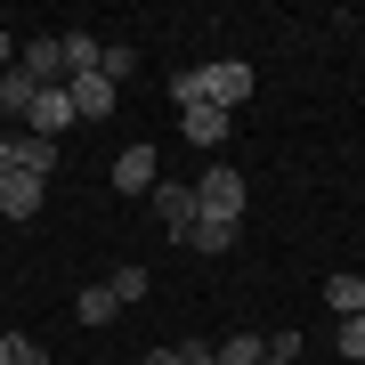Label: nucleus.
<instances>
[{"mask_svg": "<svg viewBox=\"0 0 365 365\" xmlns=\"http://www.w3.org/2000/svg\"><path fill=\"white\" fill-rule=\"evenodd\" d=\"M341 357H365V317H341Z\"/></svg>", "mask_w": 365, "mask_h": 365, "instance_id": "obj_19", "label": "nucleus"}, {"mask_svg": "<svg viewBox=\"0 0 365 365\" xmlns=\"http://www.w3.org/2000/svg\"><path fill=\"white\" fill-rule=\"evenodd\" d=\"M9 357H16V349H9V333H0V365H9Z\"/></svg>", "mask_w": 365, "mask_h": 365, "instance_id": "obj_26", "label": "nucleus"}, {"mask_svg": "<svg viewBox=\"0 0 365 365\" xmlns=\"http://www.w3.org/2000/svg\"><path fill=\"white\" fill-rule=\"evenodd\" d=\"M146 365H187V349H146Z\"/></svg>", "mask_w": 365, "mask_h": 365, "instance_id": "obj_21", "label": "nucleus"}, {"mask_svg": "<svg viewBox=\"0 0 365 365\" xmlns=\"http://www.w3.org/2000/svg\"><path fill=\"white\" fill-rule=\"evenodd\" d=\"M130 66H138V57H130V49H122V41H114V49H98V73H106V81H114V90H122V81H130Z\"/></svg>", "mask_w": 365, "mask_h": 365, "instance_id": "obj_18", "label": "nucleus"}, {"mask_svg": "<svg viewBox=\"0 0 365 365\" xmlns=\"http://www.w3.org/2000/svg\"><path fill=\"white\" fill-rule=\"evenodd\" d=\"M41 195H49V179H25V170H9V179H0V211H9V220H33Z\"/></svg>", "mask_w": 365, "mask_h": 365, "instance_id": "obj_8", "label": "nucleus"}, {"mask_svg": "<svg viewBox=\"0 0 365 365\" xmlns=\"http://www.w3.org/2000/svg\"><path fill=\"white\" fill-rule=\"evenodd\" d=\"M9 349H16L9 365H49V349H41V341H25V333H9Z\"/></svg>", "mask_w": 365, "mask_h": 365, "instance_id": "obj_20", "label": "nucleus"}, {"mask_svg": "<svg viewBox=\"0 0 365 365\" xmlns=\"http://www.w3.org/2000/svg\"><path fill=\"white\" fill-rule=\"evenodd\" d=\"M260 365H300V357H276V349H268V357H260Z\"/></svg>", "mask_w": 365, "mask_h": 365, "instance_id": "obj_25", "label": "nucleus"}, {"mask_svg": "<svg viewBox=\"0 0 365 365\" xmlns=\"http://www.w3.org/2000/svg\"><path fill=\"white\" fill-rule=\"evenodd\" d=\"M33 98H41V81H33L25 66L0 73V114H9V122H25V114H33Z\"/></svg>", "mask_w": 365, "mask_h": 365, "instance_id": "obj_11", "label": "nucleus"}, {"mask_svg": "<svg viewBox=\"0 0 365 365\" xmlns=\"http://www.w3.org/2000/svg\"><path fill=\"white\" fill-rule=\"evenodd\" d=\"M9 170H16V163H9V138H0V179H9Z\"/></svg>", "mask_w": 365, "mask_h": 365, "instance_id": "obj_24", "label": "nucleus"}, {"mask_svg": "<svg viewBox=\"0 0 365 365\" xmlns=\"http://www.w3.org/2000/svg\"><path fill=\"white\" fill-rule=\"evenodd\" d=\"M195 220H244V170L235 163H211L203 179H195Z\"/></svg>", "mask_w": 365, "mask_h": 365, "instance_id": "obj_2", "label": "nucleus"}, {"mask_svg": "<svg viewBox=\"0 0 365 365\" xmlns=\"http://www.w3.org/2000/svg\"><path fill=\"white\" fill-rule=\"evenodd\" d=\"M252 90H260V73H252L244 57H220V66H195V73L170 81V98H179V106H220V114H235Z\"/></svg>", "mask_w": 365, "mask_h": 365, "instance_id": "obj_1", "label": "nucleus"}, {"mask_svg": "<svg viewBox=\"0 0 365 365\" xmlns=\"http://www.w3.org/2000/svg\"><path fill=\"white\" fill-rule=\"evenodd\" d=\"M227 122H235V114H220V106H179L187 146H220V138H227Z\"/></svg>", "mask_w": 365, "mask_h": 365, "instance_id": "obj_9", "label": "nucleus"}, {"mask_svg": "<svg viewBox=\"0 0 365 365\" xmlns=\"http://www.w3.org/2000/svg\"><path fill=\"white\" fill-rule=\"evenodd\" d=\"M9 66H16V41H9V33H0V73H9Z\"/></svg>", "mask_w": 365, "mask_h": 365, "instance_id": "obj_22", "label": "nucleus"}, {"mask_svg": "<svg viewBox=\"0 0 365 365\" xmlns=\"http://www.w3.org/2000/svg\"><path fill=\"white\" fill-rule=\"evenodd\" d=\"M155 179H163L155 146H122V155H114V187H122V195H155Z\"/></svg>", "mask_w": 365, "mask_h": 365, "instance_id": "obj_6", "label": "nucleus"}, {"mask_svg": "<svg viewBox=\"0 0 365 365\" xmlns=\"http://www.w3.org/2000/svg\"><path fill=\"white\" fill-rule=\"evenodd\" d=\"M114 309H122V300L106 292V284H90V292L73 300V317H81V325H106V317H114Z\"/></svg>", "mask_w": 365, "mask_h": 365, "instance_id": "obj_16", "label": "nucleus"}, {"mask_svg": "<svg viewBox=\"0 0 365 365\" xmlns=\"http://www.w3.org/2000/svg\"><path fill=\"white\" fill-rule=\"evenodd\" d=\"M66 98H73V122H106V114L122 106V90H114L98 66H90V73H73V81H66Z\"/></svg>", "mask_w": 365, "mask_h": 365, "instance_id": "obj_3", "label": "nucleus"}, {"mask_svg": "<svg viewBox=\"0 0 365 365\" xmlns=\"http://www.w3.org/2000/svg\"><path fill=\"white\" fill-rule=\"evenodd\" d=\"M227 244H235L227 220H195V227H187V252H227Z\"/></svg>", "mask_w": 365, "mask_h": 365, "instance_id": "obj_15", "label": "nucleus"}, {"mask_svg": "<svg viewBox=\"0 0 365 365\" xmlns=\"http://www.w3.org/2000/svg\"><path fill=\"white\" fill-rule=\"evenodd\" d=\"M25 130H33V138H66V130H73V98H66V81H57V90H41V98H33V114H25Z\"/></svg>", "mask_w": 365, "mask_h": 365, "instance_id": "obj_4", "label": "nucleus"}, {"mask_svg": "<svg viewBox=\"0 0 365 365\" xmlns=\"http://www.w3.org/2000/svg\"><path fill=\"white\" fill-rule=\"evenodd\" d=\"M187 365H220V357H211V349H187Z\"/></svg>", "mask_w": 365, "mask_h": 365, "instance_id": "obj_23", "label": "nucleus"}, {"mask_svg": "<svg viewBox=\"0 0 365 365\" xmlns=\"http://www.w3.org/2000/svg\"><path fill=\"white\" fill-rule=\"evenodd\" d=\"M16 66H25L41 90H57V81H66V49H57V41H25V49H16Z\"/></svg>", "mask_w": 365, "mask_h": 365, "instance_id": "obj_7", "label": "nucleus"}, {"mask_svg": "<svg viewBox=\"0 0 365 365\" xmlns=\"http://www.w3.org/2000/svg\"><path fill=\"white\" fill-rule=\"evenodd\" d=\"M155 211H163L170 244H187V227H195V187H179V179H155Z\"/></svg>", "mask_w": 365, "mask_h": 365, "instance_id": "obj_5", "label": "nucleus"}, {"mask_svg": "<svg viewBox=\"0 0 365 365\" xmlns=\"http://www.w3.org/2000/svg\"><path fill=\"white\" fill-rule=\"evenodd\" d=\"M57 49H66V81L98 66V41H90V33H57Z\"/></svg>", "mask_w": 365, "mask_h": 365, "instance_id": "obj_13", "label": "nucleus"}, {"mask_svg": "<svg viewBox=\"0 0 365 365\" xmlns=\"http://www.w3.org/2000/svg\"><path fill=\"white\" fill-rule=\"evenodd\" d=\"M106 292H114L122 309H138V300H146V268H114V276H106Z\"/></svg>", "mask_w": 365, "mask_h": 365, "instance_id": "obj_17", "label": "nucleus"}, {"mask_svg": "<svg viewBox=\"0 0 365 365\" xmlns=\"http://www.w3.org/2000/svg\"><path fill=\"white\" fill-rule=\"evenodd\" d=\"M211 357H220V365H260V357H268V341H260V333H235V341H220Z\"/></svg>", "mask_w": 365, "mask_h": 365, "instance_id": "obj_14", "label": "nucleus"}, {"mask_svg": "<svg viewBox=\"0 0 365 365\" xmlns=\"http://www.w3.org/2000/svg\"><path fill=\"white\" fill-rule=\"evenodd\" d=\"M9 163L25 170V179H49V170H57V138H33V130L9 138Z\"/></svg>", "mask_w": 365, "mask_h": 365, "instance_id": "obj_10", "label": "nucleus"}, {"mask_svg": "<svg viewBox=\"0 0 365 365\" xmlns=\"http://www.w3.org/2000/svg\"><path fill=\"white\" fill-rule=\"evenodd\" d=\"M325 309L333 317H365V276H325Z\"/></svg>", "mask_w": 365, "mask_h": 365, "instance_id": "obj_12", "label": "nucleus"}]
</instances>
